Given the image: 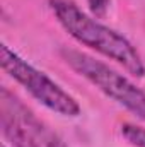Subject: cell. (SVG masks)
<instances>
[{"mask_svg":"<svg viewBox=\"0 0 145 147\" xmlns=\"http://www.w3.org/2000/svg\"><path fill=\"white\" fill-rule=\"evenodd\" d=\"M48 5L63 29L80 45L114 60L137 77L145 75V65L140 55L123 34L84 14L72 0H50Z\"/></svg>","mask_w":145,"mask_h":147,"instance_id":"6da1fadb","label":"cell"},{"mask_svg":"<svg viewBox=\"0 0 145 147\" xmlns=\"http://www.w3.org/2000/svg\"><path fill=\"white\" fill-rule=\"evenodd\" d=\"M62 57L79 75L87 79L108 98L145 121V92L138 89L133 82H130L125 75L77 50L63 48Z\"/></svg>","mask_w":145,"mask_h":147,"instance_id":"7a4b0ae2","label":"cell"},{"mask_svg":"<svg viewBox=\"0 0 145 147\" xmlns=\"http://www.w3.org/2000/svg\"><path fill=\"white\" fill-rule=\"evenodd\" d=\"M0 65L14 80H17L36 101H39L48 110L55 111L62 116L80 115V106L73 96L63 91L46 74L28 63L7 45L0 46Z\"/></svg>","mask_w":145,"mask_h":147,"instance_id":"3957f363","label":"cell"},{"mask_svg":"<svg viewBox=\"0 0 145 147\" xmlns=\"http://www.w3.org/2000/svg\"><path fill=\"white\" fill-rule=\"evenodd\" d=\"M0 123H2L3 137L14 147H41L36 140V135L5 110H2Z\"/></svg>","mask_w":145,"mask_h":147,"instance_id":"277c9868","label":"cell"},{"mask_svg":"<svg viewBox=\"0 0 145 147\" xmlns=\"http://www.w3.org/2000/svg\"><path fill=\"white\" fill-rule=\"evenodd\" d=\"M121 135L135 147H145V128L133 125V123H123L121 125Z\"/></svg>","mask_w":145,"mask_h":147,"instance_id":"5b68a950","label":"cell"},{"mask_svg":"<svg viewBox=\"0 0 145 147\" xmlns=\"http://www.w3.org/2000/svg\"><path fill=\"white\" fill-rule=\"evenodd\" d=\"M87 3H89L91 12L96 17H103L109 7V0H87Z\"/></svg>","mask_w":145,"mask_h":147,"instance_id":"8992f818","label":"cell"},{"mask_svg":"<svg viewBox=\"0 0 145 147\" xmlns=\"http://www.w3.org/2000/svg\"><path fill=\"white\" fill-rule=\"evenodd\" d=\"M41 140H43V144L44 147H67L56 135H53V134H50L48 130H44V134L41 135Z\"/></svg>","mask_w":145,"mask_h":147,"instance_id":"52a82bcc","label":"cell"},{"mask_svg":"<svg viewBox=\"0 0 145 147\" xmlns=\"http://www.w3.org/2000/svg\"><path fill=\"white\" fill-rule=\"evenodd\" d=\"M3 147H5V146H3Z\"/></svg>","mask_w":145,"mask_h":147,"instance_id":"ba28073f","label":"cell"}]
</instances>
